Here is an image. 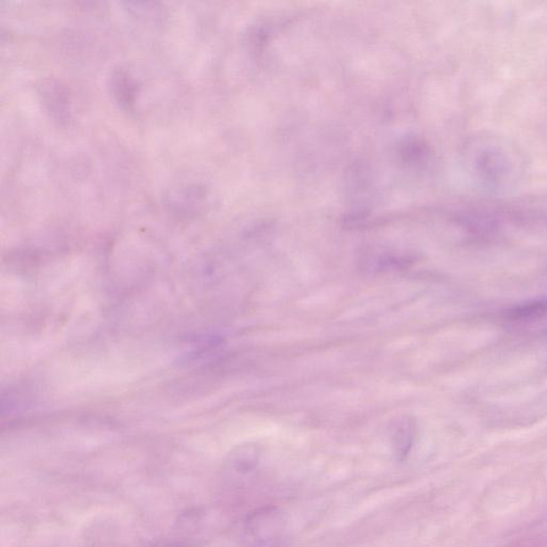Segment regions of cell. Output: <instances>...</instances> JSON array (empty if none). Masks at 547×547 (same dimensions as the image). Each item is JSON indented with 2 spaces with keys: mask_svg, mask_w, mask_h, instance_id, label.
Instances as JSON below:
<instances>
[{
  "mask_svg": "<svg viewBox=\"0 0 547 547\" xmlns=\"http://www.w3.org/2000/svg\"><path fill=\"white\" fill-rule=\"evenodd\" d=\"M281 524L278 512L272 509L254 513L246 523V539L253 547L270 546L279 538Z\"/></svg>",
  "mask_w": 547,
  "mask_h": 547,
  "instance_id": "obj_1",
  "label": "cell"
},
{
  "mask_svg": "<svg viewBox=\"0 0 547 547\" xmlns=\"http://www.w3.org/2000/svg\"><path fill=\"white\" fill-rule=\"evenodd\" d=\"M416 427L410 417H401L395 420L391 427V443L393 452L398 461L402 462L408 458L413 447Z\"/></svg>",
  "mask_w": 547,
  "mask_h": 547,
  "instance_id": "obj_2",
  "label": "cell"
},
{
  "mask_svg": "<svg viewBox=\"0 0 547 547\" xmlns=\"http://www.w3.org/2000/svg\"><path fill=\"white\" fill-rule=\"evenodd\" d=\"M260 461V449L254 443H246L235 449L227 460L230 473L245 476L253 473Z\"/></svg>",
  "mask_w": 547,
  "mask_h": 547,
  "instance_id": "obj_3",
  "label": "cell"
}]
</instances>
